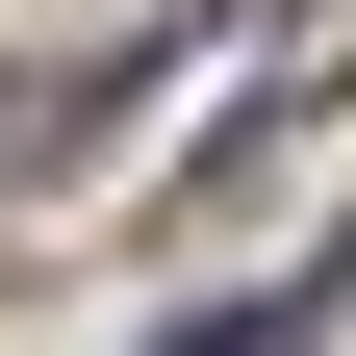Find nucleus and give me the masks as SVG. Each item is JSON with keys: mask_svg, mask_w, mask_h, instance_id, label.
Wrapping results in <instances>:
<instances>
[{"mask_svg": "<svg viewBox=\"0 0 356 356\" xmlns=\"http://www.w3.org/2000/svg\"><path fill=\"white\" fill-rule=\"evenodd\" d=\"M153 102V51H76V76H0V178H76L102 127Z\"/></svg>", "mask_w": 356, "mask_h": 356, "instance_id": "1", "label": "nucleus"}, {"mask_svg": "<svg viewBox=\"0 0 356 356\" xmlns=\"http://www.w3.org/2000/svg\"><path fill=\"white\" fill-rule=\"evenodd\" d=\"M331 305H356V254H305V280H254V305H178L153 356H305V331H331Z\"/></svg>", "mask_w": 356, "mask_h": 356, "instance_id": "2", "label": "nucleus"}]
</instances>
